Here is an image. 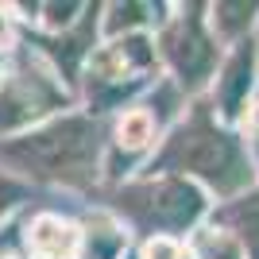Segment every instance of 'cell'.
<instances>
[{
	"label": "cell",
	"instance_id": "obj_1",
	"mask_svg": "<svg viewBox=\"0 0 259 259\" xmlns=\"http://www.w3.org/2000/svg\"><path fill=\"white\" fill-rule=\"evenodd\" d=\"M93 124L89 120H58L51 128L35 132L27 140H16L12 147H4V155L16 162H23L27 170L43 174V178H66V182H81L93 166Z\"/></svg>",
	"mask_w": 259,
	"mask_h": 259
},
{
	"label": "cell",
	"instance_id": "obj_2",
	"mask_svg": "<svg viewBox=\"0 0 259 259\" xmlns=\"http://www.w3.org/2000/svg\"><path fill=\"white\" fill-rule=\"evenodd\" d=\"M170 162L197 170L201 178L217 186V190H236L248 182V162L240 159L236 143L228 140L225 132H213L205 120H197L174 140L170 147Z\"/></svg>",
	"mask_w": 259,
	"mask_h": 259
},
{
	"label": "cell",
	"instance_id": "obj_3",
	"mask_svg": "<svg viewBox=\"0 0 259 259\" xmlns=\"http://www.w3.org/2000/svg\"><path fill=\"white\" fill-rule=\"evenodd\" d=\"M147 217H151L155 225L162 228H182L190 225L197 213H201V197H197L194 186H186V182H159L147 190Z\"/></svg>",
	"mask_w": 259,
	"mask_h": 259
},
{
	"label": "cell",
	"instance_id": "obj_4",
	"mask_svg": "<svg viewBox=\"0 0 259 259\" xmlns=\"http://www.w3.org/2000/svg\"><path fill=\"white\" fill-rule=\"evenodd\" d=\"M166 54H170L174 70L182 74V81L197 85L201 77L209 74V62H213V51H209V39L201 35L197 20H186L178 31L166 39Z\"/></svg>",
	"mask_w": 259,
	"mask_h": 259
},
{
	"label": "cell",
	"instance_id": "obj_5",
	"mask_svg": "<svg viewBox=\"0 0 259 259\" xmlns=\"http://www.w3.org/2000/svg\"><path fill=\"white\" fill-rule=\"evenodd\" d=\"M251 85V51L244 47V51L228 62V74H225V85H221V97H225V112H236L240 101H244V93H248Z\"/></svg>",
	"mask_w": 259,
	"mask_h": 259
},
{
	"label": "cell",
	"instance_id": "obj_6",
	"mask_svg": "<svg viewBox=\"0 0 259 259\" xmlns=\"http://www.w3.org/2000/svg\"><path fill=\"white\" fill-rule=\"evenodd\" d=\"M66 232H70L66 225H58V221H51V217H43V221L35 225V248L47 251V255H62L66 244H70Z\"/></svg>",
	"mask_w": 259,
	"mask_h": 259
},
{
	"label": "cell",
	"instance_id": "obj_7",
	"mask_svg": "<svg viewBox=\"0 0 259 259\" xmlns=\"http://www.w3.org/2000/svg\"><path fill=\"white\" fill-rule=\"evenodd\" d=\"M116 251H120V236L112 228H89L85 259H116Z\"/></svg>",
	"mask_w": 259,
	"mask_h": 259
},
{
	"label": "cell",
	"instance_id": "obj_8",
	"mask_svg": "<svg viewBox=\"0 0 259 259\" xmlns=\"http://www.w3.org/2000/svg\"><path fill=\"white\" fill-rule=\"evenodd\" d=\"M240 225H244V236H248L251 255L259 259V197H255V201H248V205L240 209Z\"/></svg>",
	"mask_w": 259,
	"mask_h": 259
},
{
	"label": "cell",
	"instance_id": "obj_9",
	"mask_svg": "<svg viewBox=\"0 0 259 259\" xmlns=\"http://www.w3.org/2000/svg\"><path fill=\"white\" fill-rule=\"evenodd\" d=\"M201 255H205V259H240L236 248H232L228 240H221V236H209L205 248H201Z\"/></svg>",
	"mask_w": 259,
	"mask_h": 259
},
{
	"label": "cell",
	"instance_id": "obj_10",
	"mask_svg": "<svg viewBox=\"0 0 259 259\" xmlns=\"http://www.w3.org/2000/svg\"><path fill=\"white\" fill-rule=\"evenodd\" d=\"M12 201H20V186L8 182V178H0V213H4Z\"/></svg>",
	"mask_w": 259,
	"mask_h": 259
},
{
	"label": "cell",
	"instance_id": "obj_11",
	"mask_svg": "<svg viewBox=\"0 0 259 259\" xmlns=\"http://www.w3.org/2000/svg\"><path fill=\"white\" fill-rule=\"evenodd\" d=\"M4 35H8V23H4V16H0V43H4Z\"/></svg>",
	"mask_w": 259,
	"mask_h": 259
}]
</instances>
